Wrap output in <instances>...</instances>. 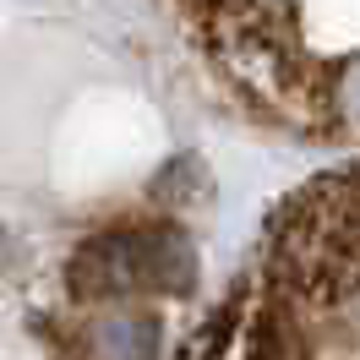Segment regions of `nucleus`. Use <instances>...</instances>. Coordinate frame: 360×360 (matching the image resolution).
I'll return each mask as SVG.
<instances>
[{"instance_id": "obj_3", "label": "nucleus", "mask_w": 360, "mask_h": 360, "mask_svg": "<svg viewBox=\"0 0 360 360\" xmlns=\"http://www.w3.org/2000/svg\"><path fill=\"white\" fill-rule=\"evenodd\" d=\"M158 197H180V202L207 197L202 164H197V158H180V164H169V169H164V180H158Z\"/></svg>"}, {"instance_id": "obj_1", "label": "nucleus", "mask_w": 360, "mask_h": 360, "mask_svg": "<svg viewBox=\"0 0 360 360\" xmlns=\"http://www.w3.org/2000/svg\"><path fill=\"white\" fill-rule=\"evenodd\" d=\"M66 284L88 306H120L136 295H186L197 284V246L180 224H115L77 246Z\"/></svg>"}, {"instance_id": "obj_2", "label": "nucleus", "mask_w": 360, "mask_h": 360, "mask_svg": "<svg viewBox=\"0 0 360 360\" xmlns=\"http://www.w3.org/2000/svg\"><path fill=\"white\" fill-rule=\"evenodd\" d=\"M158 316L120 300V306H98L77 333V355L82 360H158Z\"/></svg>"}, {"instance_id": "obj_5", "label": "nucleus", "mask_w": 360, "mask_h": 360, "mask_svg": "<svg viewBox=\"0 0 360 360\" xmlns=\"http://www.w3.org/2000/svg\"><path fill=\"white\" fill-rule=\"evenodd\" d=\"M349 104H355V115H360V66L349 71Z\"/></svg>"}, {"instance_id": "obj_4", "label": "nucleus", "mask_w": 360, "mask_h": 360, "mask_svg": "<svg viewBox=\"0 0 360 360\" xmlns=\"http://www.w3.org/2000/svg\"><path fill=\"white\" fill-rule=\"evenodd\" d=\"M246 360H290V333H284L278 316H257L251 344H246Z\"/></svg>"}]
</instances>
